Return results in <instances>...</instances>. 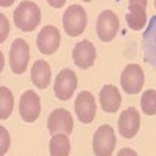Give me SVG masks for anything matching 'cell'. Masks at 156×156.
I'll list each match as a JSON object with an SVG mask.
<instances>
[{"mask_svg": "<svg viewBox=\"0 0 156 156\" xmlns=\"http://www.w3.org/2000/svg\"><path fill=\"white\" fill-rule=\"evenodd\" d=\"M41 22V9L33 2H20L14 11V23L22 31H33Z\"/></svg>", "mask_w": 156, "mask_h": 156, "instance_id": "obj_1", "label": "cell"}, {"mask_svg": "<svg viewBox=\"0 0 156 156\" xmlns=\"http://www.w3.org/2000/svg\"><path fill=\"white\" fill-rule=\"evenodd\" d=\"M86 22H87V16L86 11L80 6V5H72L66 9L62 16V27L70 37L80 36L84 28H86Z\"/></svg>", "mask_w": 156, "mask_h": 156, "instance_id": "obj_2", "label": "cell"}, {"mask_svg": "<svg viewBox=\"0 0 156 156\" xmlns=\"http://www.w3.org/2000/svg\"><path fill=\"white\" fill-rule=\"evenodd\" d=\"M119 16L111 9H105L100 12L97 19V34L101 42H109L119 33Z\"/></svg>", "mask_w": 156, "mask_h": 156, "instance_id": "obj_3", "label": "cell"}, {"mask_svg": "<svg viewBox=\"0 0 156 156\" xmlns=\"http://www.w3.org/2000/svg\"><path fill=\"white\" fill-rule=\"evenodd\" d=\"M28 62H30V45L23 41L22 37L16 39L11 45L9 50V66L11 70L20 75L27 70L28 67Z\"/></svg>", "mask_w": 156, "mask_h": 156, "instance_id": "obj_4", "label": "cell"}, {"mask_svg": "<svg viewBox=\"0 0 156 156\" xmlns=\"http://www.w3.org/2000/svg\"><path fill=\"white\" fill-rule=\"evenodd\" d=\"M115 147V134L109 125H101L92 139V150L97 156H111Z\"/></svg>", "mask_w": 156, "mask_h": 156, "instance_id": "obj_5", "label": "cell"}, {"mask_svg": "<svg viewBox=\"0 0 156 156\" xmlns=\"http://www.w3.org/2000/svg\"><path fill=\"white\" fill-rule=\"evenodd\" d=\"M144 70L139 64H128L120 75V84L126 94H137L144 87Z\"/></svg>", "mask_w": 156, "mask_h": 156, "instance_id": "obj_6", "label": "cell"}, {"mask_svg": "<svg viewBox=\"0 0 156 156\" xmlns=\"http://www.w3.org/2000/svg\"><path fill=\"white\" fill-rule=\"evenodd\" d=\"M76 89V75L70 69H62L58 75L53 84V90L58 100L66 101L69 100Z\"/></svg>", "mask_w": 156, "mask_h": 156, "instance_id": "obj_7", "label": "cell"}, {"mask_svg": "<svg viewBox=\"0 0 156 156\" xmlns=\"http://www.w3.org/2000/svg\"><path fill=\"white\" fill-rule=\"evenodd\" d=\"M47 128H48L50 134H56V133L70 134L73 129V119H72L70 112L64 108H56L48 115Z\"/></svg>", "mask_w": 156, "mask_h": 156, "instance_id": "obj_8", "label": "cell"}, {"mask_svg": "<svg viewBox=\"0 0 156 156\" xmlns=\"http://www.w3.org/2000/svg\"><path fill=\"white\" fill-rule=\"evenodd\" d=\"M59 42H61V34L58 28L53 27V25L44 27L36 37V45L39 51L44 55H53L59 47Z\"/></svg>", "mask_w": 156, "mask_h": 156, "instance_id": "obj_9", "label": "cell"}, {"mask_svg": "<svg viewBox=\"0 0 156 156\" xmlns=\"http://www.w3.org/2000/svg\"><path fill=\"white\" fill-rule=\"evenodd\" d=\"M19 112H20V117L22 120L25 122H34L39 114H41V101H39V97L36 92L33 90H25L20 97V101H19Z\"/></svg>", "mask_w": 156, "mask_h": 156, "instance_id": "obj_10", "label": "cell"}, {"mask_svg": "<svg viewBox=\"0 0 156 156\" xmlns=\"http://www.w3.org/2000/svg\"><path fill=\"white\" fill-rule=\"evenodd\" d=\"M75 112L78 115L80 122L83 123H90L95 119V112H97V105L94 95L87 92V90H83V92L78 94L76 100H75Z\"/></svg>", "mask_w": 156, "mask_h": 156, "instance_id": "obj_11", "label": "cell"}, {"mask_svg": "<svg viewBox=\"0 0 156 156\" xmlns=\"http://www.w3.org/2000/svg\"><path fill=\"white\" fill-rule=\"evenodd\" d=\"M140 126V115L137 109L126 108L119 117V133L125 139H131L137 134Z\"/></svg>", "mask_w": 156, "mask_h": 156, "instance_id": "obj_12", "label": "cell"}, {"mask_svg": "<svg viewBox=\"0 0 156 156\" xmlns=\"http://www.w3.org/2000/svg\"><path fill=\"white\" fill-rule=\"evenodd\" d=\"M72 59L80 69H89L95 61V47L94 44L84 39V41L78 42L72 50Z\"/></svg>", "mask_w": 156, "mask_h": 156, "instance_id": "obj_13", "label": "cell"}, {"mask_svg": "<svg viewBox=\"0 0 156 156\" xmlns=\"http://www.w3.org/2000/svg\"><path fill=\"white\" fill-rule=\"evenodd\" d=\"M144 58L151 67L156 69V16H153L147 25V30L142 37Z\"/></svg>", "mask_w": 156, "mask_h": 156, "instance_id": "obj_14", "label": "cell"}, {"mask_svg": "<svg viewBox=\"0 0 156 156\" xmlns=\"http://www.w3.org/2000/svg\"><path fill=\"white\" fill-rule=\"evenodd\" d=\"M98 100H100V105H101V108H103L105 112H108V114L117 112L120 103H122V97L119 94V87H115L114 84L103 86L101 90H100Z\"/></svg>", "mask_w": 156, "mask_h": 156, "instance_id": "obj_15", "label": "cell"}, {"mask_svg": "<svg viewBox=\"0 0 156 156\" xmlns=\"http://www.w3.org/2000/svg\"><path fill=\"white\" fill-rule=\"evenodd\" d=\"M50 78H51V70H50V66L47 64V61L37 59L36 62H33V66H31V83L36 87L45 89L50 83Z\"/></svg>", "mask_w": 156, "mask_h": 156, "instance_id": "obj_16", "label": "cell"}, {"mask_svg": "<svg viewBox=\"0 0 156 156\" xmlns=\"http://www.w3.org/2000/svg\"><path fill=\"white\" fill-rule=\"evenodd\" d=\"M126 23L134 31L142 30L145 25V8L140 5H129V12H126Z\"/></svg>", "mask_w": 156, "mask_h": 156, "instance_id": "obj_17", "label": "cell"}, {"mask_svg": "<svg viewBox=\"0 0 156 156\" xmlns=\"http://www.w3.org/2000/svg\"><path fill=\"white\" fill-rule=\"evenodd\" d=\"M70 153V142L66 133H56L50 140L51 156H67Z\"/></svg>", "mask_w": 156, "mask_h": 156, "instance_id": "obj_18", "label": "cell"}, {"mask_svg": "<svg viewBox=\"0 0 156 156\" xmlns=\"http://www.w3.org/2000/svg\"><path fill=\"white\" fill-rule=\"evenodd\" d=\"M12 106H14V97H12L11 90L5 86H0V119H8L11 115Z\"/></svg>", "mask_w": 156, "mask_h": 156, "instance_id": "obj_19", "label": "cell"}, {"mask_svg": "<svg viewBox=\"0 0 156 156\" xmlns=\"http://www.w3.org/2000/svg\"><path fill=\"white\" fill-rule=\"evenodd\" d=\"M140 106H142L144 114H147V115L156 114V90H153V89L145 90L140 98Z\"/></svg>", "mask_w": 156, "mask_h": 156, "instance_id": "obj_20", "label": "cell"}, {"mask_svg": "<svg viewBox=\"0 0 156 156\" xmlns=\"http://www.w3.org/2000/svg\"><path fill=\"white\" fill-rule=\"evenodd\" d=\"M0 131H2V150L0 151H2V154H5L9 147V134L5 128H0Z\"/></svg>", "mask_w": 156, "mask_h": 156, "instance_id": "obj_21", "label": "cell"}, {"mask_svg": "<svg viewBox=\"0 0 156 156\" xmlns=\"http://www.w3.org/2000/svg\"><path fill=\"white\" fill-rule=\"evenodd\" d=\"M2 37H0V41H5V37H6V34H8V20H6V17L5 16H2Z\"/></svg>", "mask_w": 156, "mask_h": 156, "instance_id": "obj_22", "label": "cell"}, {"mask_svg": "<svg viewBox=\"0 0 156 156\" xmlns=\"http://www.w3.org/2000/svg\"><path fill=\"white\" fill-rule=\"evenodd\" d=\"M47 2H48L50 6H53V8H61V6H64L66 0H47Z\"/></svg>", "mask_w": 156, "mask_h": 156, "instance_id": "obj_23", "label": "cell"}, {"mask_svg": "<svg viewBox=\"0 0 156 156\" xmlns=\"http://www.w3.org/2000/svg\"><path fill=\"white\" fill-rule=\"evenodd\" d=\"M129 5H140L147 8V0H129Z\"/></svg>", "mask_w": 156, "mask_h": 156, "instance_id": "obj_24", "label": "cell"}, {"mask_svg": "<svg viewBox=\"0 0 156 156\" xmlns=\"http://www.w3.org/2000/svg\"><path fill=\"white\" fill-rule=\"evenodd\" d=\"M12 3H14V0H0V5H2L3 8H6V6H11Z\"/></svg>", "mask_w": 156, "mask_h": 156, "instance_id": "obj_25", "label": "cell"}, {"mask_svg": "<svg viewBox=\"0 0 156 156\" xmlns=\"http://www.w3.org/2000/svg\"><path fill=\"white\" fill-rule=\"evenodd\" d=\"M83 2H92V0H83Z\"/></svg>", "mask_w": 156, "mask_h": 156, "instance_id": "obj_26", "label": "cell"}, {"mask_svg": "<svg viewBox=\"0 0 156 156\" xmlns=\"http://www.w3.org/2000/svg\"><path fill=\"white\" fill-rule=\"evenodd\" d=\"M154 8H156V0H154Z\"/></svg>", "mask_w": 156, "mask_h": 156, "instance_id": "obj_27", "label": "cell"}]
</instances>
